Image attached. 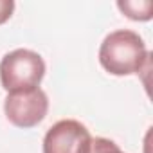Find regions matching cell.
Wrapping results in <instances>:
<instances>
[{
	"label": "cell",
	"mask_w": 153,
	"mask_h": 153,
	"mask_svg": "<svg viewBox=\"0 0 153 153\" xmlns=\"http://www.w3.org/2000/svg\"><path fill=\"white\" fill-rule=\"evenodd\" d=\"M49 112V97L38 87L33 90L7 94L4 101V114L7 121L16 128H34L38 126Z\"/></svg>",
	"instance_id": "3"
},
{
	"label": "cell",
	"mask_w": 153,
	"mask_h": 153,
	"mask_svg": "<svg viewBox=\"0 0 153 153\" xmlns=\"http://www.w3.org/2000/svg\"><path fill=\"white\" fill-rule=\"evenodd\" d=\"M43 76V58L29 49H15L0 61V83L7 94L38 88Z\"/></svg>",
	"instance_id": "2"
},
{
	"label": "cell",
	"mask_w": 153,
	"mask_h": 153,
	"mask_svg": "<svg viewBox=\"0 0 153 153\" xmlns=\"http://www.w3.org/2000/svg\"><path fill=\"white\" fill-rule=\"evenodd\" d=\"M15 11V2L13 0H0V25L6 24Z\"/></svg>",
	"instance_id": "7"
},
{
	"label": "cell",
	"mask_w": 153,
	"mask_h": 153,
	"mask_svg": "<svg viewBox=\"0 0 153 153\" xmlns=\"http://www.w3.org/2000/svg\"><path fill=\"white\" fill-rule=\"evenodd\" d=\"M88 153H124L114 140L106 137H92V144Z\"/></svg>",
	"instance_id": "6"
},
{
	"label": "cell",
	"mask_w": 153,
	"mask_h": 153,
	"mask_svg": "<svg viewBox=\"0 0 153 153\" xmlns=\"http://www.w3.org/2000/svg\"><path fill=\"white\" fill-rule=\"evenodd\" d=\"M117 7L123 11L124 16L135 22H148L153 16V4L149 0H124V2H117Z\"/></svg>",
	"instance_id": "5"
},
{
	"label": "cell",
	"mask_w": 153,
	"mask_h": 153,
	"mask_svg": "<svg viewBox=\"0 0 153 153\" xmlns=\"http://www.w3.org/2000/svg\"><path fill=\"white\" fill-rule=\"evenodd\" d=\"M149 52L144 40L130 29L110 33L99 47V63L112 76H131L144 70Z\"/></svg>",
	"instance_id": "1"
},
{
	"label": "cell",
	"mask_w": 153,
	"mask_h": 153,
	"mask_svg": "<svg viewBox=\"0 0 153 153\" xmlns=\"http://www.w3.org/2000/svg\"><path fill=\"white\" fill-rule=\"evenodd\" d=\"M92 135L88 128L76 119L54 123L43 137V153H88Z\"/></svg>",
	"instance_id": "4"
}]
</instances>
